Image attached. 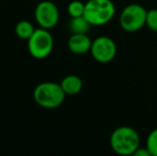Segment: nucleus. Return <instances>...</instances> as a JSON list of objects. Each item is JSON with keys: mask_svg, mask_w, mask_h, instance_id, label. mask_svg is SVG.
Instances as JSON below:
<instances>
[{"mask_svg": "<svg viewBox=\"0 0 157 156\" xmlns=\"http://www.w3.org/2000/svg\"><path fill=\"white\" fill-rule=\"evenodd\" d=\"M110 148L119 155H134L140 146V136L130 126H120L112 131L109 139Z\"/></svg>", "mask_w": 157, "mask_h": 156, "instance_id": "nucleus-1", "label": "nucleus"}, {"mask_svg": "<svg viewBox=\"0 0 157 156\" xmlns=\"http://www.w3.org/2000/svg\"><path fill=\"white\" fill-rule=\"evenodd\" d=\"M65 92L60 83L45 81L34 88L33 98L39 106L46 109H55L62 105L65 98Z\"/></svg>", "mask_w": 157, "mask_h": 156, "instance_id": "nucleus-2", "label": "nucleus"}, {"mask_svg": "<svg viewBox=\"0 0 157 156\" xmlns=\"http://www.w3.org/2000/svg\"><path fill=\"white\" fill-rule=\"evenodd\" d=\"M114 15L116 6L111 0H89L86 2L83 16L92 26L106 25Z\"/></svg>", "mask_w": 157, "mask_h": 156, "instance_id": "nucleus-3", "label": "nucleus"}, {"mask_svg": "<svg viewBox=\"0 0 157 156\" xmlns=\"http://www.w3.org/2000/svg\"><path fill=\"white\" fill-rule=\"evenodd\" d=\"M147 11L138 3L126 6L120 15V26L126 32H137L147 23Z\"/></svg>", "mask_w": 157, "mask_h": 156, "instance_id": "nucleus-4", "label": "nucleus"}, {"mask_svg": "<svg viewBox=\"0 0 157 156\" xmlns=\"http://www.w3.org/2000/svg\"><path fill=\"white\" fill-rule=\"evenodd\" d=\"M54 48V38L48 29L39 28L28 40L29 54L35 59H45L52 54Z\"/></svg>", "mask_w": 157, "mask_h": 156, "instance_id": "nucleus-5", "label": "nucleus"}, {"mask_svg": "<svg viewBox=\"0 0 157 156\" xmlns=\"http://www.w3.org/2000/svg\"><path fill=\"white\" fill-rule=\"evenodd\" d=\"M34 17L40 27L49 30L58 24L60 13L58 6L54 2L44 0L40 2L35 8Z\"/></svg>", "mask_w": 157, "mask_h": 156, "instance_id": "nucleus-6", "label": "nucleus"}, {"mask_svg": "<svg viewBox=\"0 0 157 156\" xmlns=\"http://www.w3.org/2000/svg\"><path fill=\"white\" fill-rule=\"evenodd\" d=\"M90 52L93 59L97 62L109 63L113 60L117 55L116 42L109 36H98L94 41H92Z\"/></svg>", "mask_w": 157, "mask_h": 156, "instance_id": "nucleus-7", "label": "nucleus"}, {"mask_svg": "<svg viewBox=\"0 0 157 156\" xmlns=\"http://www.w3.org/2000/svg\"><path fill=\"white\" fill-rule=\"evenodd\" d=\"M68 49L75 55H85L91 50L92 41L86 33H74L67 41Z\"/></svg>", "mask_w": 157, "mask_h": 156, "instance_id": "nucleus-8", "label": "nucleus"}, {"mask_svg": "<svg viewBox=\"0 0 157 156\" xmlns=\"http://www.w3.org/2000/svg\"><path fill=\"white\" fill-rule=\"evenodd\" d=\"M60 85L66 95H76L82 89V80L76 75L65 76Z\"/></svg>", "mask_w": 157, "mask_h": 156, "instance_id": "nucleus-9", "label": "nucleus"}, {"mask_svg": "<svg viewBox=\"0 0 157 156\" xmlns=\"http://www.w3.org/2000/svg\"><path fill=\"white\" fill-rule=\"evenodd\" d=\"M91 24L86 19L85 16H78V17H72L68 23V29L71 33H88L90 30Z\"/></svg>", "mask_w": 157, "mask_h": 156, "instance_id": "nucleus-10", "label": "nucleus"}, {"mask_svg": "<svg viewBox=\"0 0 157 156\" xmlns=\"http://www.w3.org/2000/svg\"><path fill=\"white\" fill-rule=\"evenodd\" d=\"M34 31V26L29 21H21L15 26V33L21 40H27L28 41Z\"/></svg>", "mask_w": 157, "mask_h": 156, "instance_id": "nucleus-11", "label": "nucleus"}, {"mask_svg": "<svg viewBox=\"0 0 157 156\" xmlns=\"http://www.w3.org/2000/svg\"><path fill=\"white\" fill-rule=\"evenodd\" d=\"M85 8H86V3L79 1V0H74V1L70 2V4L67 6V13L71 17L83 16V14H85Z\"/></svg>", "mask_w": 157, "mask_h": 156, "instance_id": "nucleus-12", "label": "nucleus"}, {"mask_svg": "<svg viewBox=\"0 0 157 156\" xmlns=\"http://www.w3.org/2000/svg\"><path fill=\"white\" fill-rule=\"evenodd\" d=\"M147 149L151 156H157V128L153 129L147 138Z\"/></svg>", "mask_w": 157, "mask_h": 156, "instance_id": "nucleus-13", "label": "nucleus"}, {"mask_svg": "<svg viewBox=\"0 0 157 156\" xmlns=\"http://www.w3.org/2000/svg\"><path fill=\"white\" fill-rule=\"evenodd\" d=\"M145 26H147L151 31L157 32V9H151L147 11Z\"/></svg>", "mask_w": 157, "mask_h": 156, "instance_id": "nucleus-14", "label": "nucleus"}, {"mask_svg": "<svg viewBox=\"0 0 157 156\" xmlns=\"http://www.w3.org/2000/svg\"><path fill=\"white\" fill-rule=\"evenodd\" d=\"M135 156H151V153L149 152V150L147 149V146L145 148H141V146H139L138 149L136 150V152L134 153Z\"/></svg>", "mask_w": 157, "mask_h": 156, "instance_id": "nucleus-15", "label": "nucleus"}, {"mask_svg": "<svg viewBox=\"0 0 157 156\" xmlns=\"http://www.w3.org/2000/svg\"><path fill=\"white\" fill-rule=\"evenodd\" d=\"M156 70H157V65H156Z\"/></svg>", "mask_w": 157, "mask_h": 156, "instance_id": "nucleus-16", "label": "nucleus"}]
</instances>
